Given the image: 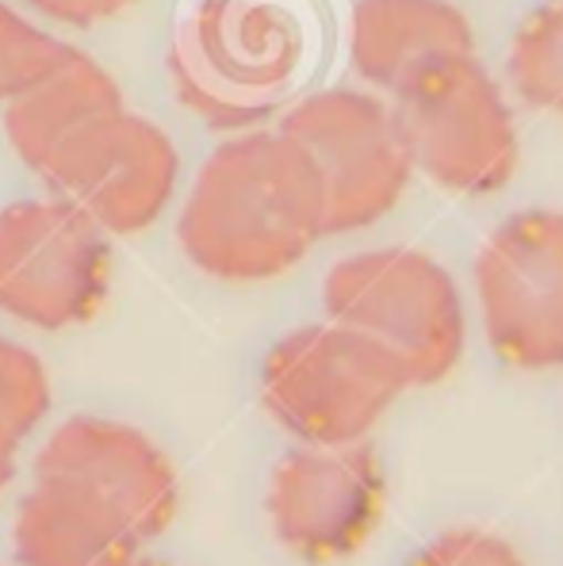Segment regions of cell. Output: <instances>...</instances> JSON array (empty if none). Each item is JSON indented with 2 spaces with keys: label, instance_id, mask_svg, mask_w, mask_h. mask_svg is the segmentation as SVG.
Masks as SVG:
<instances>
[{
  "label": "cell",
  "instance_id": "cell-1",
  "mask_svg": "<svg viewBox=\"0 0 563 566\" xmlns=\"http://www.w3.org/2000/svg\"><path fill=\"white\" fill-rule=\"evenodd\" d=\"M319 238L322 199L311 165L280 130L261 127L207 154L177 222L188 261L227 283L284 276Z\"/></svg>",
  "mask_w": 563,
  "mask_h": 566
},
{
  "label": "cell",
  "instance_id": "cell-2",
  "mask_svg": "<svg viewBox=\"0 0 563 566\" xmlns=\"http://www.w3.org/2000/svg\"><path fill=\"white\" fill-rule=\"evenodd\" d=\"M314 39L311 0H196L169 50L173 85L207 127H261L303 81Z\"/></svg>",
  "mask_w": 563,
  "mask_h": 566
},
{
  "label": "cell",
  "instance_id": "cell-3",
  "mask_svg": "<svg viewBox=\"0 0 563 566\" xmlns=\"http://www.w3.org/2000/svg\"><path fill=\"white\" fill-rule=\"evenodd\" d=\"M322 306L330 322L384 345L410 387L449 379L468 345L457 280L418 249H364L337 261L322 280Z\"/></svg>",
  "mask_w": 563,
  "mask_h": 566
},
{
  "label": "cell",
  "instance_id": "cell-4",
  "mask_svg": "<svg viewBox=\"0 0 563 566\" xmlns=\"http://www.w3.org/2000/svg\"><path fill=\"white\" fill-rule=\"evenodd\" d=\"M403 390H410L403 364L342 322L284 333L261 360L264 410L300 444H357Z\"/></svg>",
  "mask_w": 563,
  "mask_h": 566
},
{
  "label": "cell",
  "instance_id": "cell-5",
  "mask_svg": "<svg viewBox=\"0 0 563 566\" xmlns=\"http://www.w3.org/2000/svg\"><path fill=\"white\" fill-rule=\"evenodd\" d=\"M280 135L311 165L322 199V238L357 234L399 207L410 154L392 104L361 88H319L295 99Z\"/></svg>",
  "mask_w": 563,
  "mask_h": 566
},
{
  "label": "cell",
  "instance_id": "cell-6",
  "mask_svg": "<svg viewBox=\"0 0 563 566\" xmlns=\"http://www.w3.org/2000/svg\"><path fill=\"white\" fill-rule=\"evenodd\" d=\"M410 165L457 196H494L518 172V127L499 81L476 54L392 96Z\"/></svg>",
  "mask_w": 563,
  "mask_h": 566
},
{
  "label": "cell",
  "instance_id": "cell-7",
  "mask_svg": "<svg viewBox=\"0 0 563 566\" xmlns=\"http://www.w3.org/2000/svg\"><path fill=\"white\" fill-rule=\"evenodd\" d=\"M107 283V234L70 199H20L0 211V314L46 333L85 326Z\"/></svg>",
  "mask_w": 563,
  "mask_h": 566
},
{
  "label": "cell",
  "instance_id": "cell-8",
  "mask_svg": "<svg viewBox=\"0 0 563 566\" xmlns=\"http://www.w3.org/2000/svg\"><path fill=\"white\" fill-rule=\"evenodd\" d=\"M476 295L487 345L507 368H563V211L510 214L479 249Z\"/></svg>",
  "mask_w": 563,
  "mask_h": 566
},
{
  "label": "cell",
  "instance_id": "cell-9",
  "mask_svg": "<svg viewBox=\"0 0 563 566\" xmlns=\"http://www.w3.org/2000/svg\"><path fill=\"white\" fill-rule=\"evenodd\" d=\"M387 510V471L364 440L357 444H300L272 468L264 513L272 536L311 566L357 555Z\"/></svg>",
  "mask_w": 563,
  "mask_h": 566
},
{
  "label": "cell",
  "instance_id": "cell-10",
  "mask_svg": "<svg viewBox=\"0 0 563 566\" xmlns=\"http://www.w3.org/2000/svg\"><path fill=\"white\" fill-rule=\"evenodd\" d=\"M177 177L180 157L169 135L127 107L85 130L43 172L46 185L104 234H143L154 227L177 191Z\"/></svg>",
  "mask_w": 563,
  "mask_h": 566
},
{
  "label": "cell",
  "instance_id": "cell-11",
  "mask_svg": "<svg viewBox=\"0 0 563 566\" xmlns=\"http://www.w3.org/2000/svg\"><path fill=\"white\" fill-rule=\"evenodd\" d=\"M35 474L88 490L115 513L138 544H150L180 513V479L157 440L127 421L77 413L46 437Z\"/></svg>",
  "mask_w": 563,
  "mask_h": 566
},
{
  "label": "cell",
  "instance_id": "cell-12",
  "mask_svg": "<svg viewBox=\"0 0 563 566\" xmlns=\"http://www.w3.org/2000/svg\"><path fill=\"white\" fill-rule=\"evenodd\" d=\"M476 54V31L449 0H357L350 57L361 81L399 96L426 73Z\"/></svg>",
  "mask_w": 563,
  "mask_h": 566
},
{
  "label": "cell",
  "instance_id": "cell-13",
  "mask_svg": "<svg viewBox=\"0 0 563 566\" xmlns=\"http://www.w3.org/2000/svg\"><path fill=\"white\" fill-rule=\"evenodd\" d=\"M20 566H127L143 555L135 532L65 479L35 474L12 524Z\"/></svg>",
  "mask_w": 563,
  "mask_h": 566
},
{
  "label": "cell",
  "instance_id": "cell-14",
  "mask_svg": "<svg viewBox=\"0 0 563 566\" xmlns=\"http://www.w3.org/2000/svg\"><path fill=\"white\" fill-rule=\"evenodd\" d=\"M123 107L127 104H123L119 81L93 57L73 50L62 65H54L35 85L8 99L4 135L15 157L43 177L85 130H93L96 123Z\"/></svg>",
  "mask_w": 563,
  "mask_h": 566
},
{
  "label": "cell",
  "instance_id": "cell-15",
  "mask_svg": "<svg viewBox=\"0 0 563 566\" xmlns=\"http://www.w3.org/2000/svg\"><path fill=\"white\" fill-rule=\"evenodd\" d=\"M507 73L521 104L563 115V0L533 8L518 23Z\"/></svg>",
  "mask_w": 563,
  "mask_h": 566
},
{
  "label": "cell",
  "instance_id": "cell-16",
  "mask_svg": "<svg viewBox=\"0 0 563 566\" xmlns=\"http://www.w3.org/2000/svg\"><path fill=\"white\" fill-rule=\"evenodd\" d=\"M70 54V43L46 35L43 28H35L15 8L0 4V104H8L28 85H35L43 73L62 65Z\"/></svg>",
  "mask_w": 563,
  "mask_h": 566
},
{
  "label": "cell",
  "instance_id": "cell-17",
  "mask_svg": "<svg viewBox=\"0 0 563 566\" xmlns=\"http://www.w3.org/2000/svg\"><path fill=\"white\" fill-rule=\"evenodd\" d=\"M407 566H529L507 536L487 528H449L434 536Z\"/></svg>",
  "mask_w": 563,
  "mask_h": 566
},
{
  "label": "cell",
  "instance_id": "cell-18",
  "mask_svg": "<svg viewBox=\"0 0 563 566\" xmlns=\"http://www.w3.org/2000/svg\"><path fill=\"white\" fill-rule=\"evenodd\" d=\"M23 4L35 8L46 20L70 23V28H93V23L119 15L123 8H131L135 0H23Z\"/></svg>",
  "mask_w": 563,
  "mask_h": 566
},
{
  "label": "cell",
  "instance_id": "cell-19",
  "mask_svg": "<svg viewBox=\"0 0 563 566\" xmlns=\"http://www.w3.org/2000/svg\"><path fill=\"white\" fill-rule=\"evenodd\" d=\"M20 444H23V437L0 418V494H4V486L15 474V452H20Z\"/></svg>",
  "mask_w": 563,
  "mask_h": 566
},
{
  "label": "cell",
  "instance_id": "cell-20",
  "mask_svg": "<svg viewBox=\"0 0 563 566\" xmlns=\"http://www.w3.org/2000/svg\"><path fill=\"white\" fill-rule=\"evenodd\" d=\"M127 566H173V563H161V559H146V555H138L135 563H127Z\"/></svg>",
  "mask_w": 563,
  "mask_h": 566
},
{
  "label": "cell",
  "instance_id": "cell-21",
  "mask_svg": "<svg viewBox=\"0 0 563 566\" xmlns=\"http://www.w3.org/2000/svg\"><path fill=\"white\" fill-rule=\"evenodd\" d=\"M0 566H4V563H0Z\"/></svg>",
  "mask_w": 563,
  "mask_h": 566
}]
</instances>
